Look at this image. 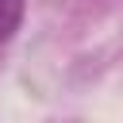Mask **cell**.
Returning <instances> with one entry per match:
<instances>
[{"instance_id":"obj_1","label":"cell","mask_w":123,"mask_h":123,"mask_svg":"<svg viewBox=\"0 0 123 123\" xmlns=\"http://www.w3.org/2000/svg\"><path fill=\"white\" fill-rule=\"evenodd\" d=\"M23 12H27V0H0V54L12 46L15 31L23 27Z\"/></svg>"}]
</instances>
